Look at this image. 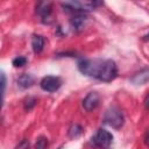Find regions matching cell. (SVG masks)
<instances>
[{
  "label": "cell",
  "instance_id": "ffe728a7",
  "mask_svg": "<svg viewBox=\"0 0 149 149\" xmlns=\"http://www.w3.org/2000/svg\"><path fill=\"white\" fill-rule=\"evenodd\" d=\"M143 40H144V41H149V33H148L147 35L143 36Z\"/></svg>",
  "mask_w": 149,
  "mask_h": 149
},
{
  "label": "cell",
  "instance_id": "277c9868",
  "mask_svg": "<svg viewBox=\"0 0 149 149\" xmlns=\"http://www.w3.org/2000/svg\"><path fill=\"white\" fill-rule=\"evenodd\" d=\"M112 141H113V135L105 129H99L92 137V144L101 149H107L111 146Z\"/></svg>",
  "mask_w": 149,
  "mask_h": 149
},
{
  "label": "cell",
  "instance_id": "e0dca14e",
  "mask_svg": "<svg viewBox=\"0 0 149 149\" xmlns=\"http://www.w3.org/2000/svg\"><path fill=\"white\" fill-rule=\"evenodd\" d=\"M1 85H2V94L5 93V87H6V77L5 73H1Z\"/></svg>",
  "mask_w": 149,
  "mask_h": 149
},
{
  "label": "cell",
  "instance_id": "ba28073f",
  "mask_svg": "<svg viewBox=\"0 0 149 149\" xmlns=\"http://www.w3.org/2000/svg\"><path fill=\"white\" fill-rule=\"evenodd\" d=\"M149 80V70L148 69H144V70H141L140 72L135 73L132 78H130V81L135 85H142L144 83H147Z\"/></svg>",
  "mask_w": 149,
  "mask_h": 149
},
{
  "label": "cell",
  "instance_id": "9c48e42d",
  "mask_svg": "<svg viewBox=\"0 0 149 149\" xmlns=\"http://www.w3.org/2000/svg\"><path fill=\"white\" fill-rule=\"evenodd\" d=\"M34 83H35V78L30 73H23L17 79V85L21 88H29L34 85Z\"/></svg>",
  "mask_w": 149,
  "mask_h": 149
},
{
  "label": "cell",
  "instance_id": "8fae6325",
  "mask_svg": "<svg viewBox=\"0 0 149 149\" xmlns=\"http://www.w3.org/2000/svg\"><path fill=\"white\" fill-rule=\"evenodd\" d=\"M44 37L41 36V35H34L33 38H31V47H33V50L35 54H38L43 50L44 48Z\"/></svg>",
  "mask_w": 149,
  "mask_h": 149
},
{
  "label": "cell",
  "instance_id": "52a82bcc",
  "mask_svg": "<svg viewBox=\"0 0 149 149\" xmlns=\"http://www.w3.org/2000/svg\"><path fill=\"white\" fill-rule=\"evenodd\" d=\"M86 21H87V16H86L84 13H78V14H74V15L72 16V19H71V24H72V27H73L77 31H79V30H81V29L85 27Z\"/></svg>",
  "mask_w": 149,
  "mask_h": 149
},
{
  "label": "cell",
  "instance_id": "3957f363",
  "mask_svg": "<svg viewBox=\"0 0 149 149\" xmlns=\"http://www.w3.org/2000/svg\"><path fill=\"white\" fill-rule=\"evenodd\" d=\"M99 5H100V2H97V1H68V2H62V7L66 8V10L72 12L74 14L92 10Z\"/></svg>",
  "mask_w": 149,
  "mask_h": 149
},
{
  "label": "cell",
  "instance_id": "8992f818",
  "mask_svg": "<svg viewBox=\"0 0 149 149\" xmlns=\"http://www.w3.org/2000/svg\"><path fill=\"white\" fill-rule=\"evenodd\" d=\"M100 102V95L97 92H90L83 100V107L85 111L91 112L93 111Z\"/></svg>",
  "mask_w": 149,
  "mask_h": 149
},
{
  "label": "cell",
  "instance_id": "ac0fdd59",
  "mask_svg": "<svg viewBox=\"0 0 149 149\" xmlns=\"http://www.w3.org/2000/svg\"><path fill=\"white\" fill-rule=\"evenodd\" d=\"M144 143H146V146L149 147V130L146 133V136H144Z\"/></svg>",
  "mask_w": 149,
  "mask_h": 149
},
{
  "label": "cell",
  "instance_id": "30bf717a",
  "mask_svg": "<svg viewBox=\"0 0 149 149\" xmlns=\"http://www.w3.org/2000/svg\"><path fill=\"white\" fill-rule=\"evenodd\" d=\"M36 12L42 16V19L49 17L51 14V2H49V1L38 2L36 6Z\"/></svg>",
  "mask_w": 149,
  "mask_h": 149
},
{
  "label": "cell",
  "instance_id": "7a4b0ae2",
  "mask_svg": "<svg viewBox=\"0 0 149 149\" xmlns=\"http://www.w3.org/2000/svg\"><path fill=\"white\" fill-rule=\"evenodd\" d=\"M104 122L108 126H111L112 128H115V129H119L123 126V122H125V118H123V114L122 112L118 108V107H109L106 112H105V115H104Z\"/></svg>",
  "mask_w": 149,
  "mask_h": 149
},
{
  "label": "cell",
  "instance_id": "2e32d148",
  "mask_svg": "<svg viewBox=\"0 0 149 149\" xmlns=\"http://www.w3.org/2000/svg\"><path fill=\"white\" fill-rule=\"evenodd\" d=\"M16 149H29V141L28 140H22L17 146H16Z\"/></svg>",
  "mask_w": 149,
  "mask_h": 149
},
{
  "label": "cell",
  "instance_id": "5b68a950",
  "mask_svg": "<svg viewBox=\"0 0 149 149\" xmlns=\"http://www.w3.org/2000/svg\"><path fill=\"white\" fill-rule=\"evenodd\" d=\"M41 88L43 91L47 92H56L61 85H62V80L59 77H55V76H45L42 78L41 83Z\"/></svg>",
  "mask_w": 149,
  "mask_h": 149
},
{
  "label": "cell",
  "instance_id": "d6986e66",
  "mask_svg": "<svg viewBox=\"0 0 149 149\" xmlns=\"http://www.w3.org/2000/svg\"><path fill=\"white\" fill-rule=\"evenodd\" d=\"M144 106H146L147 109H149V93L147 94V97H146V99H144Z\"/></svg>",
  "mask_w": 149,
  "mask_h": 149
},
{
  "label": "cell",
  "instance_id": "6da1fadb",
  "mask_svg": "<svg viewBox=\"0 0 149 149\" xmlns=\"http://www.w3.org/2000/svg\"><path fill=\"white\" fill-rule=\"evenodd\" d=\"M79 71L91 78L101 81H112L118 76V68L112 59H83L78 63Z\"/></svg>",
  "mask_w": 149,
  "mask_h": 149
},
{
  "label": "cell",
  "instance_id": "7c38bea8",
  "mask_svg": "<svg viewBox=\"0 0 149 149\" xmlns=\"http://www.w3.org/2000/svg\"><path fill=\"white\" fill-rule=\"evenodd\" d=\"M83 133V128L79 125H72L69 129V136L71 139H77L78 136H80Z\"/></svg>",
  "mask_w": 149,
  "mask_h": 149
},
{
  "label": "cell",
  "instance_id": "4fadbf2b",
  "mask_svg": "<svg viewBox=\"0 0 149 149\" xmlns=\"http://www.w3.org/2000/svg\"><path fill=\"white\" fill-rule=\"evenodd\" d=\"M26 63H27V59L23 56H19V57H16V58L13 59V65L15 68H21V66L26 65Z\"/></svg>",
  "mask_w": 149,
  "mask_h": 149
},
{
  "label": "cell",
  "instance_id": "9a60e30c",
  "mask_svg": "<svg viewBox=\"0 0 149 149\" xmlns=\"http://www.w3.org/2000/svg\"><path fill=\"white\" fill-rule=\"evenodd\" d=\"M47 144H48L47 139H45L44 136H41V137H38L35 148H36V149H45V148H47Z\"/></svg>",
  "mask_w": 149,
  "mask_h": 149
},
{
  "label": "cell",
  "instance_id": "5bb4252c",
  "mask_svg": "<svg viewBox=\"0 0 149 149\" xmlns=\"http://www.w3.org/2000/svg\"><path fill=\"white\" fill-rule=\"evenodd\" d=\"M36 102H37L36 98H33V97L28 98V99L26 100V102H24V109H26V111H30V109L36 105Z\"/></svg>",
  "mask_w": 149,
  "mask_h": 149
}]
</instances>
